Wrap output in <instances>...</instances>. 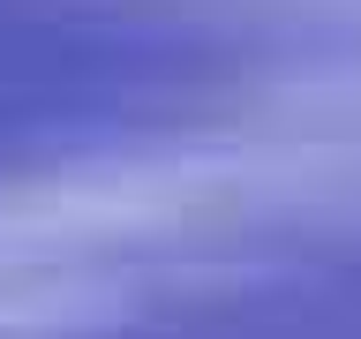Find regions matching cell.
<instances>
[]
</instances>
